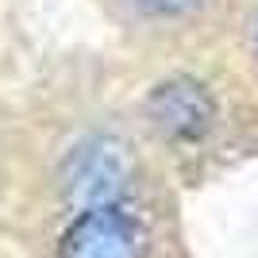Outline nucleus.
Returning <instances> with one entry per match:
<instances>
[{"instance_id": "7ed1b4c3", "label": "nucleus", "mask_w": 258, "mask_h": 258, "mask_svg": "<svg viewBox=\"0 0 258 258\" xmlns=\"http://www.w3.org/2000/svg\"><path fill=\"white\" fill-rule=\"evenodd\" d=\"M147 119L173 143H197L216 123V100L205 85H197L189 77H170L151 89Z\"/></svg>"}, {"instance_id": "f257e3e1", "label": "nucleus", "mask_w": 258, "mask_h": 258, "mask_svg": "<svg viewBox=\"0 0 258 258\" xmlns=\"http://www.w3.org/2000/svg\"><path fill=\"white\" fill-rule=\"evenodd\" d=\"M151 231L131 201H100L77 208L58 239V258H147Z\"/></svg>"}, {"instance_id": "f03ea898", "label": "nucleus", "mask_w": 258, "mask_h": 258, "mask_svg": "<svg viewBox=\"0 0 258 258\" xmlns=\"http://www.w3.org/2000/svg\"><path fill=\"white\" fill-rule=\"evenodd\" d=\"M131 162L123 143L116 139H85L70 154L66 166V189L77 205H100V201H127Z\"/></svg>"}, {"instance_id": "20e7f679", "label": "nucleus", "mask_w": 258, "mask_h": 258, "mask_svg": "<svg viewBox=\"0 0 258 258\" xmlns=\"http://www.w3.org/2000/svg\"><path fill=\"white\" fill-rule=\"evenodd\" d=\"M147 12H158V16H177V12H189L197 0H135Z\"/></svg>"}, {"instance_id": "39448f33", "label": "nucleus", "mask_w": 258, "mask_h": 258, "mask_svg": "<svg viewBox=\"0 0 258 258\" xmlns=\"http://www.w3.org/2000/svg\"><path fill=\"white\" fill-rule=\"evenodd\" d=\"M254 54H258V31H254Z\"/></svg>"}]
</instances>
